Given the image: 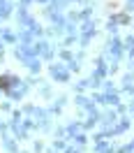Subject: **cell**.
I'll return each mask as SVG.
<instances>
[{"mask_svg":"<svg viewBox=\"0 0 134 153\" xmlns=\"http://www.w3.org/2000/svg\"><path fill=\"white\" fill-rule=\"evenodd\" d=\"M0 86H2V88H10V76H0Z\"/></svg>","mask_w":134,"mask_h":153,"instance_id":"6da1fadb","label":"cell"}]
</instances>
